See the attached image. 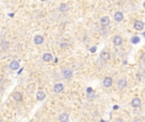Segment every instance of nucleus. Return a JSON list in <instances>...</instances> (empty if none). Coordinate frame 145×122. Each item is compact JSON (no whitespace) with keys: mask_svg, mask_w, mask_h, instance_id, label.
I'll use <instances>...</instances> for the list:
<instances>
[{"mask_svg":"<svg viewBox=\"0 0 145 122\" xmlns=\"http://www.w3.org/2000/svg\"><path fill=\"white\" fill-rule=\"evenodd\" d=\"M72 70L70 69H68V68H66V69H63L62 70V75H63V77L65 78V79H68V78H70L72 76Z\"/></svg>","mask_w":145,"mask_h":122,"instance_id":"obj_1","label":"nucleus"},{"mask_svg":"<svg viewBox=\"0 0 145 122\" xmlns=\"http://www.w3.org/2000/svg\"><path fill=\"white\" fill-rule=\"evenodd\" d=\"M144 27V23L141 20H136L134 23V28L137 30H142Z\"/></svg>","mask_w":145,"mask_h":122,"instance_id":"obj_2","label":"nucleus"},{"mask_svg":"<svg viewBox=\"0 0 145 122\" xmlns=\"http://www.w3.org/2000/svg\"><path fill=\"white\" fill-rule=\"evenodd\" d=\"M100 22H101V24H102L103 26H107V25H109L110 20H109V18L108 16H104L101 18Z\"/></svg>","mask_w":145,"mask_h":122,"instance_id":"obj_3","label":"nucleus"},{"mask_svg":"<svg viewBox=\"0 0 145 122\" xmlns=\"http://www.w3.org/2000/svg\"><path fill=\"white\" fill-rule=\"evenodd\" d=\"M9 67H10V69H12V70H16V69H18L20 68V63L15 60L12 61V62L10 63V64H9Z\"/></svg>","mask_w":145,"mask_h":122,"instance_id":"obj_4","label":"nucleus"},{"mask_svg":"<svg viewBox=\"0 0 145 122\" xmlns=\"http://www.w3.org/2000/svg\"><path fill=\"white\" fill-rule=\"evenodd\" d=\"M63 90H64V86L62 84H60V83H58V84H56L53 86V91L56 93L60 92H62Z\"/></svg>","mask_w":145,"mask_h":122,"instance_id":"obj_5","label":"nucleus"},{"mask_svg":"<svg viewBox=\"0 0 145 122\" xmlns=\"http://www.w3.org/2000/svg\"><path fill=\"white\" fill-rule=\"evenodd\" d=\"M104 86H105V87H109V86H112V79H111L110 77H106L104 78Z\"/></svg>","mask_w":145,"mask_h":122,"instance_id":"obj_6","label":"nucleus"},{"mask_svg":"<svg viewBox=\"0 0 145 122\" xmlns=\"http://www.w3.org/2000/svg\"><path fill=\"white\" fill-rule=\"evenodd\" d=\"M113 42H114V45L116 46H120L121 43H122V38H121L120 36H115L113 39Z\"/></svg>","mask_w":145,"mask_h":122,"instance_id":"obj_7","label":"nucleus"},{"mask_svg":"<svg viewBox=\"0 0 145 122\" xmlns=\"http://www.w3.org/2000/svg\"><path fill=\"white\" fill-rule=\"evenodd\" d=\"M13 98H14V99L15 100V101L21 102V100H22V94H21L20 92H15L14 95H13Z\"/></svg>","mask_w":145,"mask_h":122,"instance_id":"obj_8","label":"nucleus"},{"mask_svg":"<svg viewBox=\"0 0 145 122\" xmlns=\"http://www.w3.org/2000/svg\"><path fill=\"white\" fill-rule=\"evenodd\" d=\"M140 105H141V100L139 98H134L131 101V106L134 107V108H137Z\"/></svg>","mask_w":145,"mask_h":122,"instance_id":"obj_9","label":"nucleus"},{"mask_svg":"<svg viewBox=\"0 0 145 122\" xmlns=\"http://www.w3.org/2000/svg\"><path fill=\"white\" fill-rule=\"evenodd\" d=\"M114 20L117 22H121L123 20V14L121 12H117L114 15Z\"/></svg>","mask_w":145,"mask_h":122,"instance_id":"obj_10","label":"nucleus"},{"mask_svg":"<svg viewBox=\"0 0 145 122\" xmlns=\"http://www.w3.org/2000/svg\"><path fill=\"white\" fill-rule=\"evenodd\" d=\"M117 86L120 88H124L125 86H126V81L124 79H121L117 81Z\"/></svg>","mask_w":145,"mask_h":122,"instance_id":"obj_11","label":"nucleus"},{"mask_svg":"<svg viewBox=\"0 0 145 122\" xmlns=\"http://www.w3.org/2000/svg\"><path fill=\"white\" fill-rule=\"evenodd\" d=\"M100 58L103 60H108V59H109V58H110V54L107 52H102L100 54Z\"/></svg>","mask_w":145,"mask_h":122,"instance_id":"obj_12","label":"nucleus"},{"mask_svg":"<svg viewBox=\"0 0 145 122\" xmlns=\"http://www.w3.org/2000/svg\"><path fill=\"white\" fill-rule=\"evenodd\" d=\"M34 42L36 44H42L43 42V37L40 35L36 36L34 38Z\"/></svg>","mask_w":145,"mask_h":122,"instance_id":"obj_13","label":"nucleus"},{"mask_svg":"<svg viewBox=\"0 0 145 122\" xmlns=\"http://www.w3.org/2000/svg\"><path fill=\"white\" fill-rule=\"evenodd\" d=\"M45 98H46V94H45V92H43L40 91L37 93V98H38V100H40V101L43 100Z\"/></svg>","mask_w":145,"mask_h":122,"instance_id":"obj_14","label":"nucleus"},{"mask_svg":"<svg viewBox=\"0 0 145 122\" xmlns=\"http://www.w3.org/2000/svg\"><path fill=\"white\" fill-rule=\"evenodd\" d=\"M53 59V56H52L51 53H45L43 57V59L46 62H50Z\"/></svg>","mask_w":145,"mask_h":122,"instance_id":"obj_15","label":"nucleus"},{"mask_svg":"<svg viewBox=\"0 0 145 122\" xmlns=\"http://www.w3.org/2000/svg\"><path fill=\"white\" fill-rule=\"evenodd\" d=\"M68 120H69V116H68V114L65 113L62 114L60 116V120L61 122H67Z\"/></svg>","mask_w":145,"mask_h":122,"instance_id":"obj_16","label":"nucleus"},{"mask_svg":"<svg viewBox=\"0 0 145 122\" xmlns=\"http://www.w3.org/2000/svg\"><path fill=\"white\" fill-rule=\"evenodd\" d=\"M60 11H62V12H65V11H67V10L69 9V7L67 6L65 3H62V4L60 5Z\"/></svg>","mask_w":145,"mask_h":122,"instance_id":"obj_17","label":"nucleus"},{"mask_svg":"<svg viewBox=\"0 0 145 122\" xmlns=\"http://www.w3.org/2000/svg\"><path fill=\"white\" fill-rule=\"evenodd\" d=\"M131 43H133V44H137V43H138V42H140V38L138 37H133L131 39Z\"/></svg>","mask_w":145,"mask_h":122,"instance_id":"obj_18","label":"nucleus"},{"mask_svg":"<svg viewBox=\"0 0 145 122\" xmlns=\"http://www.w3.org/2000/svg\"><path fill=\"white\" fill-rule=\"evenodd\" d=\"M60 47H62V48H67V47H69L68 43H66V42H62L61 44H60Z\"/></svg>","mask_w":145,"mask_h":122,"instance_id":"obj_19","label":"nucleus"},{"mask_svg":"<svg viewBox=\"0 0 145 122\" xmlns=\"http://www.w3.org/2000/svg\"><path fill=\"white\" fill-rule=\"evenodd\" d=\"M96 49H97V47H92L90 48V52L91 53H95L96 52Z\"/></svg>","mask_w":145,"mask_h":122,"instance_id":"obj_20","label":"nucleus"},{"mask_svg":"<svg viewBox=\"0 0 145 122\" xmlns=\"http://www.w3.org/2000/svg\"><path fill=\"white\" fill-rule=\"evenodd\" d=\"M87 93H90V92H92V89L91 87H88L87 89Z\"/></svg>","mask_w":145,"mask_h":122,"instance_id":"obj_21","label":"nucleus"},{"mask_svg":"<svg viewBox=\"0 0 145 122\" xmlns=\"http://www.w3.org/2000/svg\"><path fill=\"white\" fill-rule=\"evenodd\" d=\"M117 108H118L117 106H114V109H117Z\"/></svg>","mask_w":145,"mask_h":122,"instance_id":"obj_22","label":"nucleus"},{"mask_svg":"<svg viewBox=\"0 0 145 122\" xmlns=\"http://www.w3.org/2000/svg\"><path fill=\"white\" fill-rule=\"evenodd\" d=\"M0 122H2V121H0Z\"/></svg>","mask_w":145,"mask_h":122,"instance_id":"obj_23","label":"nucleus"}]
</instances>
